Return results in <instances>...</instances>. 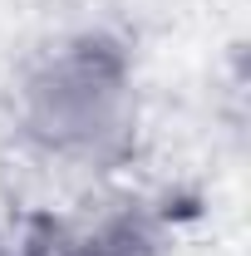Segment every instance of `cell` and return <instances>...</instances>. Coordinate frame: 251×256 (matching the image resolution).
I'll list each match as a JSON object with an SVG mask.
<instances>
[{
	"mask_svg": "<svg viewBox=\"0 0 251 256\" xmlns=\"http://www.w3.org/2000/svg\"><path fill=\"white\" fill-rule=\"evenodd\" d=\"M20 246L25 256H162V232L138 202H108L34 222Z\"/></svg>",
	"mask_w": 251,
	"mask_h": 256,
	"instance_id": "cell-2",
	"label": "cell"
},
{
	"mask_svg": "<svg viewBox=\"0 0 251 256\" xmlns=\"http://www.w3.org/2000/svg\"><path fill=\"white\" fill-rule=\"evenodd\" d=\"M0 256H25V246H20V242H15V246L5 242V246H0Z\"/></svg>",
	"mask_w": 251,
	"mask_h": 256,
	"instance_id": "cell-3",
	"label": "cell"
},
{
	"mask_svg": "<svg viewBox=\"0 0 251 256\" xmlns=\"http://www.w3.org/2000/svg\"><path fill=\"white\" fill-rule=\"evenodd\" d=\"M15 128L40 158L79 172H118L143 138V84L114 34H69L25 64Z\"/></svg>",
	"mask_w": 251,
	"mask_h": 256,
	"instance_id": "cell-1",
	"label": "cell"
}]
</instances>
